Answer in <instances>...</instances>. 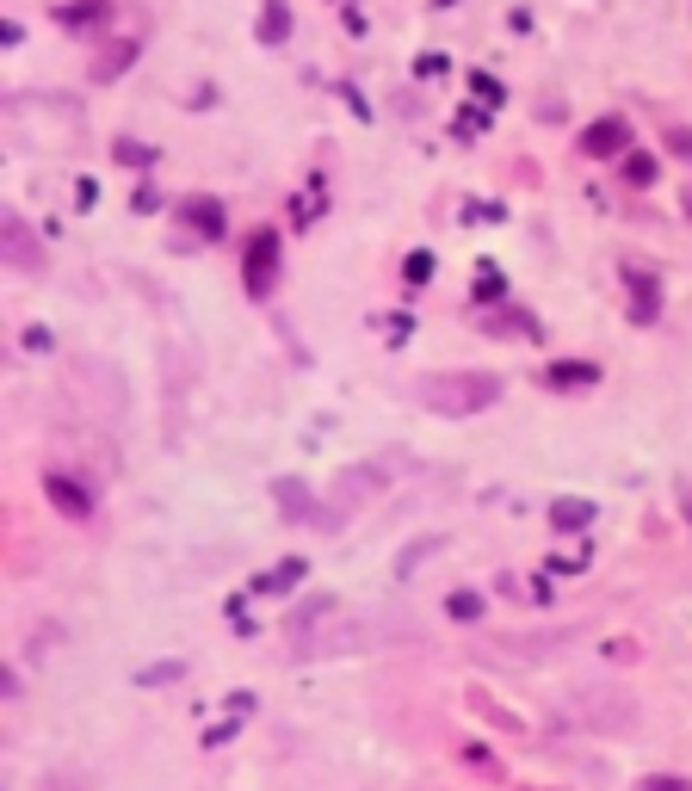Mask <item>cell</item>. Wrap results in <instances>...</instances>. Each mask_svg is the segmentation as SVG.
<instances>
[{
    "mask_svg": "<svg viewBox=\"0 0 692 791\" xmlns=\"http://www.w3.org/2000/svg\"><path fill=\"white\" fill-rule=\"evenodd\" d=\"M495 396H501V383L483 378V371H457V378H439V383L420 390V402L439 409V414H476V409H488Z\"/></svg>",
    "mask_w": 692,
    "mask_h": 791,
    "instance_id": "1",
    "label": "cell"
},
{
    "mask_svg": "<svg viewBox=\"0 0 692 791\" xmlns=\"http://www.w3.org/2000/svg\"><path fill=\"white\" fill-rule=\"evenodd\" d=\"M242 278H247V297H273L278 285V229H254L242 254Z\"/></svg>",
    "mask_w": 692,
    "mask_h": 791,
    "instance_id": "2",
    "label": "cell"
},
{
    "mask_svg": "<svg viewBox=\"0 0 692 791\" xmlns=\"http://www.w3.org/2000/svg\"><path fill=\"white\" fill-rule=\"evenodd\" d=\"M544 383H551V390H593V383H600V365L562 359V365H551V371H544Z\"/></svg>",
    "mask_w": 692,
    "mask_h": 791,
    "instance_id": "3",
    "label": "cell"
},
{
    "mask_svg": "<svg viewBox=\"0 0 692 791\" xmlns=\"http://www.w3.org/2000/svg\"><path fill=\"white\" fill-rule=\"evenodd\" d=\"M624 142H630V130H624L619 118H600L588 137H581V149H588V155H619Z\"/></svg>",
    "mask_w": 692,
    "mask_h": 791,
    "instance_id": "4",
    "label": "cell"
},
{
    "mask_svg": "<svg viewBox=\"0 0 692 791\" xmlns=\"http://www.w3.org/2000/svg\"><path fill=\"white\" fill-rule=\"evenodd\" d=\"M50 501H56V507H62V514H69V519H87V514H93V501H87V488H74L69 477H50Z\"/></svg>",
    "mask_w": 692,
    "mask_h": 791,
    "instance_id": "5",
    "label": "cell"
},
{
    "mask_svg": "<svg viewBox=\"0 0 692 791\" xmlns=\"http://www.w3.org/2000/svg\"><path fill=\"white\" fill-rule=\"evenodd\" d=\"M186 223L198 236H223V205L216 198H186Z\"/></svg>",
    "mask_w": 692,
    "mask_h": 791,
    "instance_id": "6",
    "label": "cell"
},
{
    "mask_svg": "<svg viewBox=\"0 0 692 791\" xmlns=\"http://www.w3.org/2000/svg\"><path fill=\"white\" fill-rule=\"evenodd\" d=\"M130 63H137V43H111L100 63H93V81H111V74H124V69H130Z\"/></svg>",
    "mask_w": 692,
    "mask_h": 791,
    "instance_id": "7",
    "label": "cell"
},
{
    "mask_svg": "<svg viewBox=\"0 0 692 791\" xmlns=\"http://www.w3.org/2000/svg\"><path fill=\"white\" fill-rule=\"evenodd\" d=\"M551 519L562 526V532H581V526H593V507H588V501H556Z\"/></svg>",
    "mask_w": 692,
    "mask_h": 791,
    "instance_id": "8",
    "label": "cell"
},
{
    "mask_svg": "<svg viewBox=\"0 0 692 791\" xmlns=\"http://www.w3.org/2000/svg\"><path fill=\"white\" fill-rule=\"evenodd\" d=\"M297 582H303V563H278L260 587H266V593H284V587H297Z\"/></svg>",
    "mask_w": 692,
    "mask_h": 791,
    "instance_id": "9",
    "label": "cell"
},
{
    "mask_svg": "<svg viewBox=\"0 0 692 791\" xmlns=\"http://www.w3.org/2000/svg\"><path fill=\"white\" fill-rule=\"evenodd\" d=\"M111 6L105 0H81V6H62V25H87V19H105Z\"/></svg>",
    "mask_w": 692,
    "mask_h": 791,
    "instance_id": "10",
    "label": "cell"
},
{
    "mask_svg": "<svg viewBox=\"0 0 692 791\" xmlns=\"http://www.w3.org/2000/svg\"><path fill=\"white\" fill-rule=\"evenodd\" d=\"M624 173H630V186H649V179H656V161H649V155H630Z\"/></svg>",
    "mask_w": 692,
    "mask_h": 791,
    "instance_id": "11",
    "label": "cell"
},
{
    "mask_svg": "<svg viewBox=\"0 0 692 791\" xmlns=\"http://www.w3.org/2000/svg\"><path fill=\"white\" fill-rule=\"evenodd\" d=\"M661 297H656V278H637V315H656Z\"/></svg>",
    "mask_w": 692,
    "mask_h": 791,
    "instance_id": "12",
    "label": "cell"
},
{
    "mask_svg": "<svg viewBox=\"0 0 692 791\" xmlns=\"http://www.w3.org/2000/svg\"><path fill=\"white\" fill-rule=\"evenodd\" d=\"M451 619H483V600L476 593H451Z\"/></svg>",
    "mask_w": 692,
    "mask_h": 791,
    "instance_id": "13",
    "label": "cell"
},
{
    "mask_svg": "<svg viewBox=\"0 0 692 791\" xmlns=\"http://www.w3.org/2000/svg\"><path fill=\"white\" fill-rule=\"evenodd\" d=\"M284 25H291V19H284V6L273 0V6H266V32H260V37H266V43H278V37H284Z\"/></svg>",
    "mask_w": 692,
    "mask_h": 791,
    "instance_id": "14",
    "label": "cell"
},
{
    "mask_svg": "<svg viewBox=\"0 0 692 791\" xmlns=\"http://www.w3.org/2000/svg\"><path fill=\"white\" fill-rule=\"evenodd\" d=\"M427 273H433V260H427V254H408V285H427Z\"/></svg>",
    "mask_w": 692,
    "mask_h": 791,
    "instance_id": "15",
    "label": "cell"
},
{
    "mask_svg": "<svg viewBox=\"0 0 692 791\" xmlns=\"http://www.w3.org/2000/svg\"><path fill=\"white\" fill-rule=\"evenodd\" d=\"M643 791H692L687 779H643Z\"/></svg>",
    "mask_w": 692,
    "mask_h": 791,
    "instance_id": "16",
    "label": "cell"
},
{
    "mask_svg": "<svg viewBox=\"0 0 692 791\" xmlns=\"http://www.w3.org/2000/svg\"><path fill=\"white\" fill-rule=\"evenodd\" d=\"M668 142H674L680 155H692V137H687V130H674V137H668Z\"/></svg>",
    "mask_w": 692,
    "mask_h": 791,
    "instance_id": "17",
    "label": "cell"
},
{
    "mask_svg": "<svg viewBox=\"0 0 692 791\" xmlns=\"http://www.w3.org/2000/svg\"><path fill=\"white\" fill-rule=\"evenodd\" d=\"M439 6H451V0H439Z\"/></svg>",
    "mask_w": 692,
    "mask_h": 791,
    "instance_id": "18",
    "label": "cell"
}]
</instances>
